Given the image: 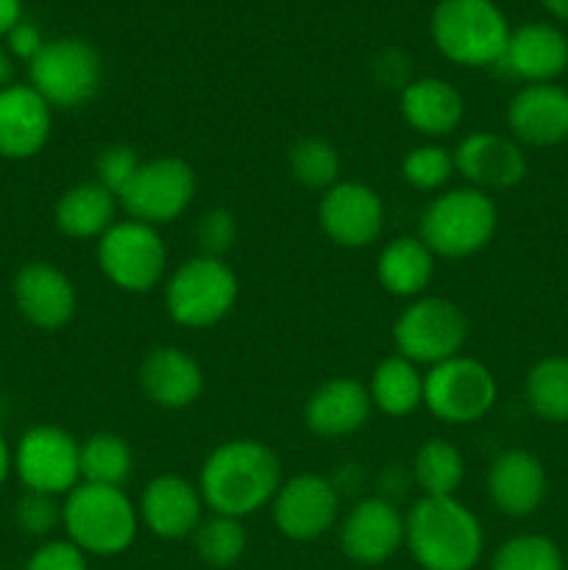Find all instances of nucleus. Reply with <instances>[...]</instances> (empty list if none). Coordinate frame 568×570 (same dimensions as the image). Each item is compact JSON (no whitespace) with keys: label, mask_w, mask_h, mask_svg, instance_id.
<instances>
[{"label":"nucleus","mask_w":568,"mask_h":570,"mask_svg":"<svg viewBox=\"0 0 568 570\" xmlns=\"http://www.w3.org/2000/svg\"><path fill=\"white\" fill-rule=\"evenodd\" d=\"M278 488H282L278 456L259 440H226L200 465L198 490L212 515L243 521L271 504Z\"/></svg>","instance_id":"f257e3e1"},{"label":"nucleus","mask_w":568,"mask_h":570,"mask_svg":"<svg viewBox=\"0 0 568 570\" xmlns=\"http://www.w3.org/2000/svg\"><path fill=\"white\" fill-rule=\"evenodd\" d=\"M404 543L423 570H473L482 560L484 532L454 495H423L404 518Z\"/></svg>","instance_id":"f03ea898"},{"label":"nucleus","mask_w":568,"mask_h":570,"mask_svg":"<svg viewBox=\"0 0 568 570\" xmlns=\"http://www.w3.org/2000/svg\"><path fill=\"white\" fill-rule=\"evenodd\" d=\"M61 527L84 554L115 557L137 538L139 512L123 488L81 482L65 495Z\"/></svg>","instance_id":"7ed1b4c3"},{"label":"nucleus","mask_w":568,"mask_h":570,"mask_svg":"<svg viewBox=\"0 0 568 570\" xmlns=\"http://www.w3.org/2000/svg\"><path fill=\"white\" fill-rule=\"evenodd\" d=\"M432 42L460 67H499L510 31L493 0H440L429 20Z\"/></svg>","instance_id":"20e7f679"},{"label":"nucleus","mask_w":568,"mask_h":570,"mask_svg":"<svg viewBox=\"0 0 568 570\" xmlns=\"http://www.w3.org/2000/svg\"><path fill=\"white\" fill-rule=\"evenodd\" d=\"M499 226L493 198L477 187L438 195L421 215V239L434 256L466 259L488 248Z\"/></svg>","instance_id":"39448f33"},{"label":"nucleus","mask_w":568,"mask_h":570,"mask_svg":"<svg viewBox=\"0 0 568 570\" xmlns=\"http://www.w3.org/2000/svg\"><path fill=\"white\" fill-rule=\"evenodd\" d=\"M239 298V278L215 256H193L165 284V309L176 326H217Z\"/></svg>","instance_id":"423d86ee"},{"label":"nucleus","mask_w":568,"mask_h":570,"mask_svg":"<svg viewBox=\"0 0 568 570\" xmlns=\"http://www.w3.org/2000/svg\"><path fill=\"white\" fill-rule=\"evenodd\" d=\"M31 87L50 104V109H78L98 95L104 83V61L89 42L61 37L28 61Z\"/></svg>","instance_id":"0eeeda50"},{"label":"nucleus","mask_w":568,"mask_h":570,"mask_svg":"<svg viewBox=\"0 0 568 570\" xmlns=\"http://www.w3.org/2000/svg\"><path fill=\"white\" fill-rule=\"evenodd\" d=\"M496 399L499 384L493 371L473 356H451L423 373V406L451 426L484 417Z\"/></svg>","instance_id":"6e6552de"},{"label":"nucleus","mask_w":568,"mask_h":570,"mask_svg":"<svg viewBox=\"0 0 568 570\" xmlns=\"http://www.w3.org/2000/svg\"><path fill=\"white\" fill-rule=\"evenodd\" d=\"M395 348L415 365H440L460 356L468 340V317L454 301L440 295L415 298L393 326Z\"/></svg>","instance_id":"1a4fd4ad"},{"label":"nucleus","mask_w":568,"mask_h":570,"mask_svg":"<svg viewBox=\"0 0 568 570\" xmlns=\"http://www.w3.org/2000/svg\"><path fill=\"white\" fill-rule=\"evenodd\" d=\"M98 267L123 293H148L161 282L167 267V248L154 226L139 220H120L98 239Z\"/></svg>","instance_id":"9d476101"},{"label":"nucleus","mask_w":568,"mask_h":570,"mask_svg":"<svg viewBox=\"0 0 568 570\" xmlns=\"http://www.w3.org/2000/svg\"><path fill=\"white\" fill-rule=\"evenodd\" d=\"M195 189H198V176L189 161L178 156H159L139 165L137 176L123 189L117 204L131 220L156 228L182 217L193 204Z\"/></svg>","instance_id":"9b49d317"},{"label":"nucleus","mask_w":568,"mask_h":570,"mask_svg":"<svg viewBox=\"0 0 568 570\" xmlns=\"http://www.w3.org/2000/svg\"><path fill=\"white\" fill-rule=\"evenodd\" d=\"M11 465L28 493L59 499L81 484V443L59 426H33L17 443Z\"/></svg>","instance_id":"f8f14e48"},{"label":"nucleus","mask_w":568,"mask_h":570,"mask_svg":"<svg viewBox=\"0 0 568 570\" xmlns=\"http://www.w3.org/2000/svg\"><path fill=\"white\" fill-rule=\"evenodd\" d=\"M271 504L276 529L295 543L323 538L340 515L337 488L317 473H298L282 482Z\"/></svg>","instance_id":"ddd939ff"},{"label":"nucleus","mask_w":568,"mask_h":570,"mask_svg":"<svg viewBox=\"0 0 568 570\" xmlns=\"http://www.w3.org/2000/svg\"><path fill=\"white\" fill-rule=\"evenodd\" d=\"M317 226L340 248H368L384 228V204L368 184L337 181L321 195Z\"/></svg>","instance_id":"4468645a"},{"label":"nucleus","mask_w":568,"mask_h":570,"mask_svg":"<svg viewBox=\"0 0 568 570\" xmlns=\"http://www.w3.org/2000/svg\"><path fill=\"white\" fill-rule=\"evenodd\" d=\"M404 543V518L384 495L362 499L340 527V549L356 566H382Z\"/></svg>","instance_id":"2eb2a0df"},{"label":"nucleus","mask_w":568,"mask_h":570,"mask_svg":"<svg viewBox=\"0 0 568 570\" xmlns=\"http://www.w3.org/2000/svg\"><path fill=\"white\" fill-rule=\"evenodd\" d=\"M454 167L468 187L488 189L518 187L527 176V156L512 137L496 131H473L457 145Z\"/></svg>","instance_id":"dca6fc26"},{"label":"nucleus","mask_w":568,"mask_h":570,"mask_svg":"<svg viewBox=\"0 0 568 570\" xmlns=\"http://www.w3.org/2000/svg\"><path fill=\"white\" fill-rule=\"evenodd\" d=\"M204 499L200 490L184 476H156L145 484L139 495V523L161 540H184L195 534L204 521Z\"/></svg>","instance_id":"f3484780"},{"label":"nucleus","mask_w":568,"mask_h":570,"mask_svg":"<svg viewBox=\"0 0 568 570\" xmlns=\"http://www.w3.org/2000/svg\"><path fill=\"white\" fill-rule=\"evenodd\" d=\"M14 304L31 326L56 332L76 317L78 295L59 267L50 262H28L14 278Z\"/></svg>","instance_id":"a211bd4d"},{"label":"nucleus","mask_w":568,"mask_h":570,"mask_svg":"<svg viewBox=\"0 0 568 570\" xmlns=\"http://www.w3.org/2000/svg\"><path fill=\"white\" fill-rule=\"evenodd\" d=\"M50 104L31 83L0 89V156L22 161L37 156L50 139Z\"/></svg>","instance_id":"6ab92c4d"},{"label":"nucleus","mask_w":568,"mask_h":570,"mask_svg":"<svg viewBox=\"0 0 568 570\" xmlns=\"http://www.w3.org/2000/svg\"><path fill=\"white\" fill-rule=\"evenodd\" d=\"M512 139L535 148L568 139V92L555 83H527L507 106Z\"/></svg>","instance_id":"aec40b11"},{"label":"nucleus","mask_w":568,"mask_h":570,"mask_svg":"<svg viewBox=\"0 0 568 570\" xmlns=\"http://www.w3.org/2000/svg\"><path fill=\"white\" fill-rule=\"evenodd\" d=\"M139 390L161 410H187L204 393V371L187 351L161 345L145 354L139 365Z\"/></svg>","instance_id":"412c9836"},{"label":"nucleus","mask_w":568,"mask_h":570,"mask_svg":"<svg viewBox=\"0 0 568 570\" xmlns=\"http://www.w3.org/2000/svg\"><path fill=\"white\" fill-rule=\"evenodd\" d=\"M499 67L527 83H551L568 67V37L549 22H527L510 31Z\"/></svg>","instance_id":"4be33fe9"},{"label":"nucleus","mask_w":568,"mask_h":570,"mask_svg":"<svg viewBox=\"0 0 568 570\" xmlns=\"http://www.w3.org/2000/svg\"><path fill=\"white\" fill-rule=\"evenodd\" d=\"M488 493L496 510L510 518H527L543 504L546 471L543 462L523 449L501 451L488 471Z\"/></svg>","instance_id":"5701e85b"},{"label":"nucleus","mask_w":568,"mask_h":570,"mask_svg":"<svg viewBox=\"0 0 568 570\" xmlns=\"http://www.w3.org/2000/svg\"><path fill=\"white\" fill-rule=\"evenodd\" d=\"M373 410L371 393L356 379H329L304 406V423L317 438H345L360 432Z\"/></svg>","instance_id":"b1692460"},{"label":"nucleus","mask_w":568,"mask_h":570,"mask_svg":"<svg viewBox=\"0 0 568 570\" xmlns=\"http://www.w3.org/2000/svg\"><path fill=\"white\" fill-rule=\"evenodd\" d=\"M401 115L423 137H449L460 128L466 100L443 78H415L401 89Z\"/></svg>","instance_id":"393cba45"},{"label":"nucleus","mask_w":568,"mask_h":570,"mask_svg":"<svg viewBox=\"0 0 568 570\" xmlns=\"http://www.w3.org/2000/svg\"><path fill=\"white\" fill-rule=\"evenodd\" d=\"M434 259L438 256L423 245L421 237H395L379 254V284L395 298H421L432 284Z\"/></svg>","instance_id":"a878e982"},{"label":"nucleus","mask_w":568,"mask_h":570,"mask_svg":"<svg viewBox=\"0 0 568 570\" xmlns=\"http://www.w3.org/2000/svg\"><path fill=\"white\" fill-rule=\"evenodd\" d=\"M117 198L98 181L76 184L56 204V228L70 239H100L115 226Z\"/></svg>","instance_id":"bb28decb"},{"label":"nucleus","mask_w":568,"mask_h":570,"mask_svg":"<svg viewBox=\"0 0 568 570\" xmlns=\"http://www.w3.org/2000/svg\"><path fill=\"white\" fill-rule=\"evenodd\" d=\"M373 406L390 417H407L423 404V373L415 362L393 354L382 360L368 384Z\"/></svg>","instance_id":"cd10ccee"},{"label":"nucleus","mask_w":568,"mask_h":570,"mask_svg":"<svg viewBox=\"0 0 568 570\" xmlns=\"http://www.w3.org/2000/svg\"><path fill=\"white\" fill-rule=\"evenodd\" d=\"M412 479L423 490V495H434V499L454 495L466 479V460L454 443L432 438L418 449L412 460Z\"/></svg>","instance_id":"c85d7f7f"},{"label":"nucleus","mask_w":568,"mask_h":570,"mask_svg":"<svg viewBox=\"0 0 568 570\" xmlns=\"http://www.w3.org/2000/svg\"><path fill=\"white\" fill-rule=\"evenodd\" d=\"M134 471V454L120 434L98 432L81 443V482L123 488Z\"/></svg>","instance_id":"c756f323"},{"label":"nucleus","mask_w":568,"mask_h":570,"mask_svg":"<svg viewBox=\"0 0 568 570\" xmlns=\"http://www.w3.org/2000/svg\"><path fill=\"white\" fill-rule=\"evenodd\" d=\"M527 404L549 423H568V356H546L527 373Z\"/></svg>","instance_id":"7c9ffc66"},{"label":"nucleus","mask_w":568,"mask_h":570,"mask_svg":"<svg viewBox=\"0 0 568 570\" xmlns=\"http://www.w3.org/2000/svg\"><path fill=\"white\" fill-rule=\"evenodd\" d=\"M290 176L306 189H321L326 193L329 187L340 181V154L329 139L323 137H301L287 150Z\"/></svg>","instance_id":"2f4dec72"},{"label":"nucleus","mask_w":568,"mask_h":570,"mask_svg":"<svg viewBox=\"0 0 568 570\" xmlns=\"http://www.w3.org/2000/svg\"><path fill=\"white\" fill-rule=\"evenodd\" d=\"M195 551L212 568H232L245 554L243 521L226 515H212L200 521L193 534Z\"/></svg>","instance_id":"473e14b6"},{"label":"nucleus","mask_w":568,"mask_h":570,"mask_svg":"<svg viewBox=\"0 0 568 570\" xmlns=\"http://www.w3.org/2000/svg\"><path fill=\"white\" fill-rule=\"evenodd\" d=\"M490 570H566L560 549L543 534H518L499 546Z\"/></svg>","instance_id":"72a5a7b5"},{"label":"nucleus","mask_w":568,"mask_h":570,"mask_svg":"<svg viewBox=\"0 0 568 570\" xmlns=\"http://www.w3.org/2000/svg\"><path fill=\"white\" fill-rule=\"evenodd\" d=\"M454 173V154L445 150L443 145H418L401 161V176H404V181L412 189H421V193H432V189L445 187Z\"/></svg>","instance_id":"f704fd0d"},{"label":"nucleus","mask_w":568,"mask_h":570,"mask_svg":"<svg viewBox=\"0 0 568 570\" xmlns=\"http://www.w3.org/2000/svg\"><path fill=\"white\" fill-rule=\"evenodd\" d=\"M139 165L143 161H139L137 150L128 148V145H109L95 159V181L109 189L115 198H120L123 189L137 176Z\"/></svg>","instance_id":"c9c22d12"},{"label":"nucleus","mask_w":568,"mask_h":570,"mask_svg":"<svg viewBox=\"0 0 568 570\" xmlns=\"http://www.w3.org/2000/svg\"><path fill=\"white\" fill-rule=\"evenodd\" d=\"M237 234V217L228 209L204 212L198 226H195V239H198L200 245V256H215V259H223V256L234 248Z\"/></svg>","instance_id":"e433bc0d"},{"label":"nucleus","mask_w":568,"mask_h":570,"mask_svg":"<svg viewBox=\"0 0 568 570\" xmlns=\"http://www.w3.org/2000/svg\"><path fill=\"white\" fill-rule=\"evenodd\" d=\"M17 523H20L22 532L42 538L61 523V507L56 504L53 495L26 493L17 504Z\"/></svg>","instance_id":"4c0bfd02"},{"label":"nucleus","mask_w":568,"mask_h":570,"mask_svg":"<svg viewBox=\"0 0 568 570\" xmlns=\"http://www.w3.org/2000/svg\"><path fill=\"white\" fill-rule=\"evenodd\" d=\"M26 570H87V554L70 540H50L33 551Z\"/></svg>","instance_id":"58836bf2"},{"label":"nucleus","mask_w":568,"mask_h":570,"mask_svg":"<svg viewBox=\"0 0 568 570\" xmlns=\"http://www.w3.org/2000/svg\"><path fill=\"white\" fill-rule=\"evenodd\" d=\"M42 48H45L42 31H39L33 22L20 20L14 28H11L9 33H6V50L11 53V59L17 56V59L31 61L33 56H37Z\"/></svg>","instance_id":"ea45409f"},{"label":"nucleus","mask_w":568,"mask_h":570,"mask_svg":"<svg viewBox=\"0 0 568 570\" xmlns=\"http://www.w3.org/2000/svg\"><path fill=\"white\" fill-rule=\"evenodd\" d=\"M22 20V0H0V37Z\"/></svg>","instance_id":"a19ab883"},{"label":"nucleus","mask_w":568,"mask_h":570,"mask_svg":"<svg viewBox=\"0 0 568 570\" xmlns=\"http://www.w3.org/2000/svg\"><path fill=\"white\" fill-rule=\"evenodd\" d=\"M14 83V59L6 48H0V89L11 87Z\"/></svg>","instance_id":"79ce46f5"},{"label":"nucleus","mask_w":568,"mask_h":570,"mask_svg":"<svg viewBox=\"0 0 568 570\" xmlns=\"http://www.w3.org/2000/svg\"><path fill=\"white\" fill-rule=\"evenodd\" d=\"M9 471H11V451L3 438V429H0V488H3V482L9 479Z\"/></svg>","instance_id":"37998d69"},{"label":"nucleus","mask_w":568,"mask_h":570,"mask_svg":"<svg viewBox=\"0 0 568 570\" xmlns=\"http://www.w3.org/2000/svg\"><path fill=\"white\" fill-rule=\"evenodd\" d=\"M557 20H566L568 22V0H540Z\"/></svg>","instance_id":"c03bdc74"}]
</instances>
